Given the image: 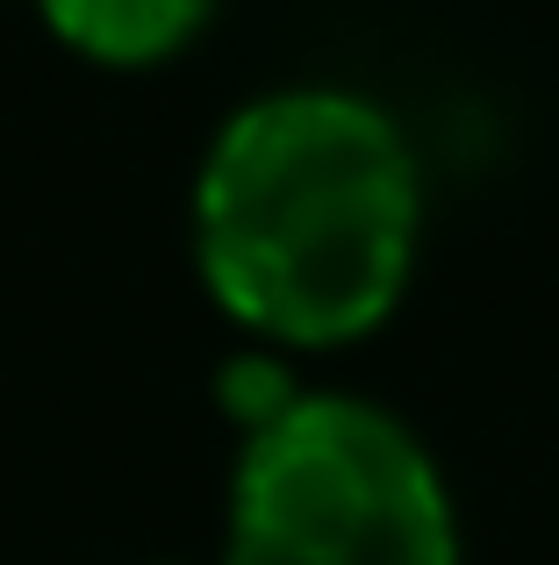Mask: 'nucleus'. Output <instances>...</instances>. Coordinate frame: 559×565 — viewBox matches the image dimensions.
Returning a JSON list of instances; mask_svg holds the SVG:
<instances>
[{
    "label": "nucleus",
    "instance_id": "obj_1",
    "mask_svg": "<svg viewBox=\"0 0 559 565\" xmlns=\"http://www.w3.org/2000/svg\"><path fill=\"white\" fill-rule=\"evenodd\" d=\"M215 301L287 344H337L394 308L416 250V158L351 94L252 100L194 193Z\"/></svg>",
    "mask_w": 559,
    "mask_h": 565
},
{
    "label": "nucleus",
    "instance_id": "obj_2",
    "mask_svg": "<svg viewBox=\"0 0 559 565\" xmlns=\"http://www.w3.org/2000/svg\"><path fill=\"white\" fill-rule=\"evenodd\" d=\"M230 565H460L452 501L402 423L366 401H287L230 487Z\"/></svg>",
    "mask_w": 559,
    "mask_h": 565
},
{
    "label": "nucleus",
    "instance_id": "obj_3",
    "mask_svg": "<svg viewBox=\"0 0 559 565\" xmlns=\"http://www.w3.org/2000/svg\"><path fill=\"white\" fill-rule=\"evenodd\" d=\"M51 29L101 65H151L201 29L209 0H43Z\"/></svg>",
    "mask_w": 559,
    "mask_h": 565
}]
</instances>
